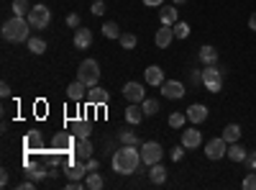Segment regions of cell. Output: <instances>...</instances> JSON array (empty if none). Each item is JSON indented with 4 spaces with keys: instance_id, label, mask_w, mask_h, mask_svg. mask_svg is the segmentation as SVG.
Returning <instances> with one entry per match:
<instances>
[{
    "instance_id": "ac0fdd59",
    "label": "cell",
    "mask_w": 256,
    "mask_h": 190,
    "mask_svg": "<svg viewBox=\"0 0 256 190\" xmlns=\"http://www.w3.org/2000/svg\"><path fill=\"white\" fill-rule=\"evenodd\" d=\"M74 154H77L80 159H90V157H92V144H90L88 139H80L77 146H74Z\"/></svg>"
},
{
    "instance_id": "d590c367",
    "label": "cell",
    "mask_w": 256,
    "mask_h": 190,
    "mask_svg": "<svg viewBox=\"0 0 256 190\" xmlns=\"http://www.w3.org/2000/svg\"><path fill=\"white\" fill-rule=\"evenodd\" d=\"M67 24H70L72 29H77V26H80V16H77V13H70V16H67Z\"/></svg>"
},
{
    "instance_id": "ba28073f",
    "label": "cell",
    "mask_w": 256,
    "mask_h": 190,
    "mask_svg": "<svg viewBox=\"0 0 256 190\" xmlns=\"http://www.w3.org/2000/svg\"><path fill=\"white\" fill-rule=\"evenodd\" d=\"M123 95L131 103H144L146 100V90H144V85H138V82H126V85H123Z\"/></svg>"
},
{
    "instance_id": "5b68a950",
    "label": "cell",
    "mask_w": 256,
    "mask_h": 190,
    "mask_svg": "<svg viewBox=\"0 0 256 190\" xmlns=\"http://www.w3.org/2000/svg\"><path fill=\"white\" fill-rule=\"evenodd\" d=\"M26 18H28L31 29H46V26H49V21H52V13H49L46 6H34L31 13H28Z\"/></svg>"
},
{
    "instance_id": "30bf717a",
    "label": "cell",
    "mask_w": 256,
    "mask_h": 190,
    "mask_svg": "<svg viewBox=\"0 0 256 190\" xmlns=\"http://www.w3.org/2000/svg\"><path fill=\"white\" fill-rule=\"evenodd\" d=\"M200 141H202V134L198 129L182 131V146H184V149H195V146H200Z\"/></svg>"
},
{
    "instance_id": "836d02e7",
    "label": "cell",
    "mask_w": 256,
    "mask_h": 190,
    "mask_svg": "<svg viewBox=\"0 0 256 190\" xmlns=\"http://www.w3.org/2000/svg\"><path fill=\"white\" fill-rule=\"evenodd\" d=\"M244 190H256V175H248L244 180Z\"/></svg>"
},
{
    "instance_id": "277c9868",
    "label": "cell",
    "mask_w": 256,
    "mask_h": 190,
    "mask_svg": "<svg viewBox=\"0 0 256 190\" xmlns=\"http://www.w3.org/2000/svg\"><path fill=\"white\" fill-rule=\"evenodd\" d=\"M202 85L208 88V93H220L223 90V77H220V70L216 65H208V70L202 72Z\"/></svg>"
},
{
    "instance_id": "603a6c76",
    "label": "cell",
    "mask_w": 256,
    "mask_h": 190,
    "mask_svg": "<svg viewBox=\"0 0 256 190\" xmlns=\"http://www.w3.org/2000/svg\"><path fill=\"white\" fill-rule=\"evenodd\" d=\"M159 16H162V24L164 26H174L177 24V8H162Z\"/></svg>"
},
{
    "instance_id": "44dd1931",
    "label": "cell",
    "mask_w": 256,
    "mask_h": 190,
    "mask_svg": "<svg viewBox=\"0 0 256 190\" xmlns=\"http://www.w3.org/2000/svg\"><path fill=\"white\" fill-rule=\"evenodd\" d=\"M216 59H218V52L212 49L210 44L200 49V62H202V65H216Z\"/></svg>"
},
{
    "instance_id": "83f0119b",
    "label": "cell",
    "mask_w": 256,
    "mask_h": 190,
    "mask_svg": "<svg viewBox=\"0 0 256 190\" xmlns=\"http://www.w3.org/2000/svg\"><path fill=\"white\" fill-rule=\"evenodd\" d=\"M118 41H120L123 49H134V47H136V36H134V34H120Z\"/></svg>"
},
{
    "instance_id": "ab89813d",
    "label": "cell",
    "mask_w": 256,
    "mask_h": 190,
    "mask_svg": "<svg viewBox=\"0 0 256 190\" xmlns=\"http://www.w3.org/2000/svg\"><path fill=\"white\" fill-rule=\"evenodd\" d=\"M0 93H3L6 98L10 95V85H8V82H3V85H0Z\"/></svg>"
},
{
    "instance_id": "f1b7e54d",
    "label": "cell",
    "mask_w": 256,
    "mask_h": 190,
    "mask_svg": "<svg viewBox=\"0 0 256 190\" xmlns=\"http://www.w3.org/2000/svg\"><path fill=\"white\" fill-rule=\"evenodd\" d=\"M172 29H174V36H177V39H187V36H190V24H184V21L174 24Z\"/></svg>"
},
{
    "instance_id": "7bdbcfd3",
    "label": "cell",
    "mask_w": 256,
    "mask_h": 190,
    "mask_svg": "<svg viewBox=\"0 0 256 190\" xmlns=\"http://www.w3.org/2000/svg\"><path fill=\"white\" fill-rule=\"evenodd\" d=\"M248 164H251V167H256V154H251V157H248Z\"/></svg>"
},
{
    "instance_id": "484cf974",
    "label": "cell",
    "mask_w": 256,
    "mask_h": 190,
    "mask_svg": "<svg viewBox=\"0 0 256 190\" xmlns=\"http://www.w3.org/2000/svg\"><path fill=\"white\" fill-rule=\"evenodd\" d=\"M141 108H144L146 116H156V113H159V103H156L154 98H146V100L141 103Z\"/></svg>"
},
{
    "instance_id": "4fadbf2b",
    "label": "cell",
    "mask_w": 256,
    "mask_h": 190,
    "mask_svg": "<svg viewBox=\"0 0 256 190\" xmlns=\"http://www.w3.org/2000/svg\"><path fill=\"white\" fill-rule=\"evenodd\" d=\"M208 118V108L202 103H195V105H190L187 108V121H192V123H202Z\"/></svg>"
},
{
    "instance_id": "e575fe53",
    "label": "cell",
    "mask_w": 256,
    "mask_h": 190,
    "mask_svg": "<svg viewBox=\"0 0 256 190\" xmlns=\"http://www.w3.org/2000/svg\"><path fill=\"white\" fill-rule=\"evenodd\" d=\"M95 16H102L105 13V6H102V0H95V3H92V8H90Z\"/></svg>"
},
{
    "instance_id": "ffe728a7",
    "label": "cell",
    "mask_w": 256,
    "mask_h": 190,
    "mask_svg": "<svg viewBox=\"0 0 256 190\" xmlns=\"http://www.w3.org/2000/svg\"><path fill=\"white\" fill-rule=\"evenodd\" d=\"M148 177H152V182H156V185H162V182L166 180V170L162 167V162L152 164V172H148Z\"/></svg>"
},
{
    "instance_id": "e0dca14e",
    "label": "cell",
    "mask_w": 256,
    "mask_h": 190,
    "mask_svg": "<svg viewBox=\"0 0 256 190\" xmlns=\"http://www.w3.org/2000/svg\"><path fill=\"white\" fill-rule=\"evenodd\" d=\"M84 82L82 80H74V82H70V88H67V95H70V100H82V95H84Z\"/></svg>"
},
{
    "instance_id": "d4e9b609",
    "label": "cell",
    "mask_w": 256,
    "mask_h": 190,
    "mask_svg": "<svg viewBox=\"0 0 256 190\" xmlns=\"http://www.w3.org/2000/svg\"><path fill=\"white\" fill-rule=\"evenodd\" d=\"M84 172H88V164H80V162H77V164H70V167H67V175H70L72 180H80Z\"/></svg>"
},
{
    "instance_id": "7a4b0ae2",
    "label": "cell",
    "mask_w": 256,
    "mask_h": 190,
    "mask_svg": "<svg viewBox=\"0 0 256 190\" xmlns=\"http://www.w3.org/2000/svg\"><path fill=\"white\" fill-rule=\"evenodd\" d=\"M28 31H31V24H28V18H24V16H13L10 21L3 24V39L13 41V44H18V41H28Z\"/></svg>"
},
{
    "instance_id": "60d3db41",
    "label": "cell",
    "mask_w": 256,
    "mask_h": 190,
    "mask_svg": "<svg viewBox=\"0 0 256 190\" xmlns=\"http://www.w3.org/2000/svg\"><path fill=\"white\" fill-rule=\"evenodd\" d=\"M95 170H98V159H90L88 162V172H95Z\"/></svg>"
},
{
    "instance_id": "6da1fadb",
    "label": "cell",
    "mask_w": 256,
    "mask_h": 190,
    "mask_svg": "<svg viewBox=\"0 0 256 190\" xmlns=\"http://www.w3.org/2000/svg\"><path fill=\"white\" fill-rule=\"evenodd\" d=\"M138 162H141V152L136 146H120L113 154V170L120 175H131L138 170Z\"/></svg>"
},
{
    "instance_id": "4316f807",
    "label": "cell",
    "mask_w": 256,
    "mask_h": 190,
    "mask_svg": "<svg viewBox=\"0 0 256 190\" xmlns=\"http://www.w3.org/2000/svg\"><path fill=\"white\" fill-rule=\"evenodd\" d=\"M28 49L34 54H44L46 52V41L44 39H28Z\"/></svg>"
},
{
    "instance_id": "52a82bcc",
    "label": "cell",
    "mask_w": 256,
    "mask_h": 190,
    "mask_svg": "<svg viewBox=\"0 0 256 190\" xmlns=\"http://www.w3.org/2000/svg\"><path fill=\"white\" fill-rule=\"evenodd\" d=\"M205 154H208L210 159H220V157H226V154H228V141H226L223 136L208 141V144H205Z\"/></svg>"
},
{
    "instance_id": "f35d334b",
    "label": "cell",
    "mask_w": 256,
    "mask_h": 190,
    "mask_svg": "<svg viewBox=\"0 0 256 190\" xmlns=\"http://www.w3.org/2000/svg\"><path fill=\"white\" fill-rule=\"evenodd\" d=\"M182 154H184V152H182V146H177V149L172 152V159H174V162H180V159H182Z\"/></svg>"
},
{
    "instance_id": "8fae6325",
    "label": "cell",
    "mask_w": 256,
    "mask_h": 190,
    "mask_svg": "<svg viewBox=\"0 0 256 190\" xmlns=\"http://www.w3.org/2000/svg\"><path fill=\"white\" fill-rule=\"evenodd\" d=\"M172 39H174V29H172V26H162V29L156 31V39H154V41H156L159 49H166L169 44H172Z\"/></svg>"
},
{
    "instance_id": "ee69618b",
    "label": "cell",
    "mask_w": 256,
    "mask_h": 190,
    "mask_svg": "<svg viewBox=\"0 0 256 190\" xmlns=\"http://www.w3.org/2000/svg\"><path fill=\"white\" fill-rule=\"evenodd\" d=\"M172 3H177V6H180V3H184V0H172Z\"/></svg>"
},
{
    "instance_id": "9c48e42d",
    "label": "cell",
    "mask_w": 256,
    "mask_h": 190,
    "mask_svg": "<svg viewBox=\"0 0 256 190\" xmlns=\"http://www.w3.org/2000/svg\"><path fill=\"white\" fill-rule=\"evenodd\" d=\"M162 95L169 98V100H177L184 95V85L177 80H164V85H162Z\"/></svg>"
},
{
    "instance_id": "d6986e66",
    "label": "cell",
    "mask_w": 256,
    "mask_h": 190,
    "mask_svg": "<svg viewBox=\"0 0 256 190\" xmlns=\"http://www.w3.org/2000/svg\"><path fill=\"white\" fill-rule=\"evenodd\" d=\"M223 139H226L228 144L238 141V139H241V126H238V123H228L226 129H223Z\"/></svg>"
},
{
    "instance_id": "3957f363",
    "label": "cell",
    "mask_w": 256,
    "mask_h": 190,
    "mask_svg": "<svg viewBox=\"0 0 256 190\" xmlns=\"http://www.w3.org/2000/svg\"><path fill=\"white\" fill-rule=\"evenodd\" d=\"M77 80H82L88 88H95L98 80H100V65L95 59H84L80 65V70H77Z\"/></svg>"
},
{
    "instance_id": "1f68e13d",
    "label": "cell",
    "mask_w": 256,
    "mask_h": 190,
    "mask_svg": "<svg viewBox=\"0 0 256 190\" xmlns=\"http://www.w3.org/2000/svg\"><path fill=\"white\" fill-rule=\"evenodd\" d=\"M102 34L108 36V39H118V36H120V31H118V24H105V26H102Z\"/></svg>"
},
{
    "instance_id": "4dcf8cb0",
    "label": "cell",
    "mask_w": 256,
    "mask_h": 190,
    "mask_svg": "<svg viewBox=\"0 0 256 190\" xmlns=\"http://www.w3.org/2000/svg\"><path fill=\"white\" fill-rule=\"evenodd\" d=\"M74 131H77L80 139H88V136L92 134V131H90V123H84V121H80V123L74 126Z\"/></svg>"
},
{
    "instance_id": "cb8c5ba5",
    "label": "cell",
    "mask_w": 256,
    "mask_h": 190,
    "mask_svg": "<svg viewBox=\"0 0 256 190\" xmlns=\"http://www.w3.org/2000/svg\"><path fill=\"white\" fill-rule=\"evenodd\" d=\"M31 8H34V6L28 3V0H13V13H16V16H24V18H26V16L31 13Z\"/></svg>"
},
{
    "instance_id": "8d00e7d4",
    "label": "cell",
    "mask_w": 256,
    "mask_h": 190,
    "mask_svg": "<svg viewBox=\"0 0 256 190\" xmlns=\"http://www.w3.org/2000/svg\"><path fill=\"white\" fill-rule=\"evenodd\" d=\"M164 0H144V6H152V8H162Z\"/></svg>"
},
{
    "instance_id": "9a60e30c",
    "label": "cell",
    "mask_w": 256,
    "mask_h": 190,
    "mask_svg": "<svg viewBox=\"0 0 256 190\" xmlns=\"http://www.w3.org/2000/svg\"><path fill=\"white\" fill-rule=\"evenodd\" d=\"M144 118H146V113H144V108H141L138 103H131V105L126 108V121H128V123H141Z\"/></svg>"
},
{
    "instance_id": "f546056e",
    "label": "cell",
    "mask_w": 256,
    "mask_h": 190,
    "mask_svg": "<svg viewBox=\"0 0 256 190\" xmlns=\"http://www.w3.org/2000/svg\"><path fill=\"white\" fill-rule=\"evenodd\" d=\"M184 121H187V116H182V113H172V116H169V126H172V129H182Z\"/></svg>"
},
{
    "instance_id": "74e56055",
    "label": "cell",
    "mask_w": 256,
    "mask_h": 190,
    "mask_svg": "<svg viewBox=\"0 0 256 190\" xmlns=\"http://www.w3.org/2000/svg\"><path fill=\"white\" fill-rule=\"evenodd\" d=\"M120 139H123L126 144H134V141H136V139H134V134H128V131H123V134H120Z\"/></svg>"
},
{
    "instance_id": "2e32d148",
    "label": "cell",
    "mask_w": 256,
    "mask_h": 190,
    "mask_svg": "<svg viewBox=\"0 0 256 190\" xmlns=\"http://www.w3.org/2000/svg\"><path fill=\"white\" fill-rule=\"evenodd\" d=\"M88 98H90V103H92V105H105V103L110 100L108 90H102V88H98V85H95V88L88 93Z\"/></svg>"
},
{
    "instance_id": "d6a6232c",
    "label": "cell",
    "mask_w": 256,
    "mask_h": 190,
    "mask_svg": "<svg viewBox=\"0 0 256 190\" xmlns=\"http://www.w3.org/2000/svg\"><path fill=\"white\" fill-rule=\"evenodd\" d=\"M88 187H90V190H100V187H102V177H100L98 172H92V175L88 177Z\"/></svg>"
},
{
    "instance_id": "8992f818",
    "label": "cell",
    "mask_w": 256,
    "mask_h": 190,
    "mask_svg": "<svg viewBox=\"0 0 256 190\" xmlns=\"http://www.w3.org/2000/svg\"><path fill=\"white\" fill-rule=\"evenodd\" d=\"M162 154H164V149H162L159 141H146V144H141V162L156 164V162H162Z\"/></svg>"
},
{
    "instance_id": "7c38bea8",
    "label": "cell",
    "mask_w": 256,
    "mask_h": 190,
    "mask_svg": "<svg viewBox=\"0 0 256 190\" xmlns=\"http://www.w3.org/2000/svg\"><path fill=\"white\" fill-rule=\"evenodd\" d=\"M146 82L148 85H154V88H162L164 85V70L152 65V67H146Z\"/></svg>"
},
{
    "instance_id": "7402d4cb",
    "label": "cell",
    "mask_w": 256,
    "mask_h": 190,
    "mask_svg": "<svg viewBox=\"0 0 256 190\" xmlns=\"http://www.w3.org/2000/svg\"><path fill=\"white\" fill-rule=\"evenodd\" d=\"M228 157H230L233 162H244V159H246V149H244L241 144H236V141H233V144L228 146Z\"/></svg>"
},
{
    "instance_id": "5bb4252c",
    "label": "cell",
    "mask_w": 256,
    "mask_h": 190,
    "mask_svg": "<svg viewBox=\"0 0 256 190\" xmlns=\"http://www.w3.org/2000/svg\"><path fill=\"white\" fill-rule=\"evenodd\" d=\"M90 44H92L90 29H77V31H74V47H77V49H90Z\"/></svg>"
},
{
    "instance_id": "b9f144b4",
    "label": "cell",
    "mask_w": 256,
    "mask_h": 190,
    "mask_svg": "<svg viewBox=\"0 0 256 190\" xmlns=\"http://www.w3.org/2000/svg\"><path fill=\"white\" fill-rule=\"evenodd\" d=\"M248 29H251V31H256V13L248 18Z\"/></svg>"
}]
</instances>
